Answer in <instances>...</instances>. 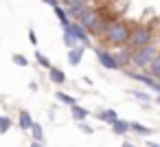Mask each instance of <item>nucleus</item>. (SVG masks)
I'll list each match as a JSON object with an SVG mask.
<instances>
[{"label": "nucleus", "mask_w": 160, "mask_h": 147, "mask_svg": "<svg viewBox=\"0 0 160 147\" xmlns=\"http://www.w3.org/2000/svg\"><path fill=\"white\" fill-rule=\"evenodd\" d=\"M151 38H153L151 27H145V24L134 27V29H129V38H127V44H125V46H127L129 51H138V48L151 44Z\"/></svg>", "instance_id": "2"}, {"label": "nucleus", "mask_w": 160, "mask_h": 147, "mask_svg": "<svg viewBox=\"0 0 160 147\" xmlns=\"http://www.w3.org/2000/svg\"><path fill=\"white\" fill-rule=\"evenodd\" d=\"M97 59L101 62L103 68L118 70V64H116V59H114V53H110V51H105V48H99V51H97Z\"/></svg>", "instance_id": "7"}, {"label": "nucleus", "mask_w": 160, "mask_h": 147, "mask_svg": "<svg viewBox=\"0 0 160 147\" xmlns=\"http://www.w3.org/2000/svg\"><path fill=\"white\" fill-rule=\"evenodd\" d=\"M153 101H156V103H158V105H160V92H158V97H156V99H153Z\"/></svg>", "instance_id": "30"}, {"label": "nucleus", "mask_w": 160, "mask_h": 147, "mask_svg": "<svg viewBox=\"0 0 160 147\" xmlns=\"http://www.w3.org/2000/svg\"><path fill=\"white\" fill-rule=\"evenodd\" d=\"M55 97H57V101H62V103H66V105H75V103H77V99L70 97V94H66V92H57Z\"/></svg>", "instance_id": "19"}, {"label": "nucleus", "mask_w": 160, "mask_h": 147, "mask_svg": "<svg viewBox=\"0 0 160 147\" xmlns=\"http://www.w3.org/2000/svg\"><path fill=\"white\" fill-rule=\"evenodd\" d=\"M62 3L66 5V9H70L75 5H88V0H62Z\"/></svg>", "instance_id": "23"}, {"label": "nucleus", "mask_w": 160, "mask_h": 147, "mask_svg": "<svg viewBox=\"0 0 160 147\" xmlns=\"http://www.w3.org/2000/svg\"><path fill=\"white\" fill-rule=\"evenodd\" d=\"M79 127H81V132H86V134H92L94 129L90 127V125H86V123H79Z\"/></svg>", "instance_id": "27"}, {"label": "nucleus", "mask_w": 160, "mask_h": 147, "mask_svg": "<svg viewBox=\"0 0 160 147\" xmlns=\"http://www.w3.org/2000/svg\"><path fill=\"white\" fill-rule=\"evenodd\" d=\"M103 35H105V40H108L112 46L123 48V46L127 44V38H129V27H127L125 22H110Z\"/></svg>", "instance_id": "1"}, {"label": "nucleus", "mask_w": 160, "mask_h": 147, "mask_svg": "<svg viewBox=\"0 0 160 147\" xmlns=\"http://www.w3.org/2000/svg\"><path fill=\"white\" fill-rule=\"evenodd\" d=\"M29 40H31V44H38V38H35V31H29Z\"/></svg>", "instance_id": "28"}, {"label": "nucleus", "mask_w": 160, "mask_h": 147, "mask_svg": "<svg viewBox=\"0 0 160 147\" xmlns=\"http://www.w3.org/2000/svg\"><path fill=\"white\" fill-rule=\"evenodd\" d=\"M42 3H44V5H48V7H53V9H55V7H59V0H42Z\"/></svg>", "instance_id": "26"}, {"label": "nucleus", "mask_w": 160, "mask_h": 147, "mask_svg": "<svg viewBox=\"0 0 160 147\" xmlns=\"http://www.w3.org/2000/svg\"><path fill=\"white\" fill-rule=\"evenodd\" d=\"M127 77L129 79H134V81H140L142 86H147L149 90H153V92H160V81L158 79H153L151 75H145L142 70H138V73H127Z\"/></svg>", "instance_id": "6"}, {"label": "nucleus", "mask_w": 160, "mask_h": 147, "mask_svg": "<svg viewBox=\"0 0 160 147\" xmlns=\"http://www.w3.org/2000/svg\"><path fill=\"white\" fill-rule=\"evenodd\" d=\"M13 62H16L18 66H27V64H29V62H27V57H24V55H18V53L13 55Z\"/></svg>", "instance_id": "24"}, {"label": "nucleus", "mask_w": 160, "mask_h": 147, "mask_svg": "<svg viewBox=\"0 0 160 147\" xmlns=\"http://www.w3.org/2000/svg\"><path fill=\"white\" fill-rule=\"evenodd\" d=\"M11 129V119L9 116H0V134H5Z\"/></svg>", "instance_id": "20"}, {"label": "nucleus", "mask_w": 160, "mask_h": 147, "mask_svg": "<svg viewBox=\"0 0 160 147\" xmlns=\"http://www.w3.org/2000/svg\"><path fill=\"white\" fill-rule=\"evenodd\" d=\"M99 20H101V16H99V13L92 9V7H88V9H86V11H83V13H81L77 20H75V22H79V24H81V27H83V29L90 33V31L97 27V22H99Z\"/></svg>", "instance_id": "4"}, {"label": "nucleus", "mask_w": 160, "mask_h": 147, "mask_svg": "<svg viewBox=\"0 0 160 147\" xmlns=\"http://www.w3.org/2000/svg\"><path fill=\"white\" fill-rule=\"evenodd\" d=\"M31 134H33V140L42 143V138H44V132H42V125H40V123H33V125H31Z\"/></svg>", "instance_id": "18"}, {"label": "nucleus", "mask_w": 160, "mask_h": 147, "mask_svg": "<svg viewBox=\"0 0 160 147\" xmlns=\"http://www.w3.org/2000/svg\"><path fill=\"white\" fill-rule=\"evenodd\" d=\"M97 116H99V121H103V123H110V125H112L114 121H118V114H116L114 110H103V112H99Z\"/></svg>", "instance_id": "13"}, {"label": "nucleus", "mask_w": 160, "mask_h": 147, "mask_svg": "<svg viewBox=\"0 0 160 147\" xmlns=\"http://www.w3.org/2000/svg\"><path fill=\"white\" fill-rule=\"evenodd\" d=\"M149 147H160V145H149Z\"/></svg>", "instance_id": "32"}, {"label": "nucleus", "mask_w": 160, "mask_h": 147, "mask_svg": "<svg viewBox=\"0 0 160 147\" xmlns=\"http://www.w3.org/2000/svg\"><path fill=\"white\" fill-rule=\"evenodd\" d=\"M53 11H55V16H57V20H59V24H62V27H68V22H70V20H68V13H66V9H62V7H55Z\"/></svg>", "instance_id": "17"}, {"label": "nucleus", "mask_w": 160, "mask_h": 147, "mask_svg": "<svg viewBox=\"0 0 160 147\" xmlns=\"http://www.w3.org/2000/svg\"><path fill=\"white\" fill-rule=\"evenodd\" d=\"M64 44H66L68 48H75V46H79V42H77V40H75L70 33H66V31H64Z\"/></svg>", "instance_id": "22"}, {"label": "nucleus", "mask_w": 160, "mask_h": 147, "mask_svg": "<svg viewBox=\"0 0 160 147\" xmlns=\"http://www.w3.org/2000/svg\"><path fill=\"white\" fill-rule=\"evenodd\" d=\"M64 31H66V33H70V35H72V38H75L79 44H81V46L90 42V35H88V31H86V29H83L79 22H68V27H64Z\"/></svg>", "instance_id": "5"}, {"label": "nucleus", "mask_w": 160, "mask_h": 147, "mask_svg": "<svg viewBox=\"0 0 160 147\" xmlns=\"http://www.w3.org/2000/svg\"><path fill=\"white\" fill-rule=\"evenodd\" d=\"M129 129L136 132V134H140V136H149V134H151V127H147V125H142V123H136V121L129 123Z\"/></svg>", "instance_id": "14"}, {"label": "nucleus", "mask_w": 160, "mask_h": 147, "mask_svg": "<svg viewBox=\"0 0 160 147\" xmlns=\"http://www.w3.org/2000/svg\"><path fill=\"white\" fill-rule=\"evenodd\" d=\"M31 147H44V145H42V143H38V140H33V143H31Z\"/></svg>", "instance_id": "29"}, {"label": "nucleus", "mask_w": 160, "mask_h": 147, "mask_svg": "<svg viewBox=\"0 0 160 147\" xmlns=\"http://www.w3.org/2000/svg\"><path fill=\"white\" fill-rule=\"evenodd\" d=\"M110 127H112V132H114V134H118V136H123V134H127V132H129V123H127V121H123V119L114 121Z\"/></svg>", "instance_id": "11"}, {"label": "nucleus", "mask_w": 160, "mask_h": 147, "mask_svg": "<svg viewBox=\"0 0 160 147\" xmlns=\"http://www.w3.org/2000/svg\"><path fill=\"white\" fill-rule=\"evenodd\" d=\"M48 73H51V81H55V84H64V81H66L64 70H59V68L51 66V68H48Z\"/></svg>", "instance_id": "15"}, {"label": "nucleus", "mask_w": 160, "mask_h": 147, "mask_svg": "<svg viewBox=\"0 0 160 147\" xmlns=\"http://www.w3.org/2000/svg\"><path fill=\"white\" fill-rule=\"evenodd\" d=\"M134 97H136V99H140V101H149V99H151L147 92H134Z\"/></svg>", "instance_id": "25"}, {"label": "nucleus", "mask_w": 160, "mask_h": 147, "mask_svg": "<svg viewBox=\"0 0 160 147\" xmlns=\"http://www.w3.org/2000/svg\"><path fill=\"white\" fill-rule=\"evenodd\" d=\"M70 112H72V119L77 121V123H83L88 116H90V112L86 110V108H81L79 103H75V105H70Z\"/></svg>", "instance_id": "9"}, {"label": "nucleus", "mask_w": 160, "mask_h": 147, "mask_svg": "<svg viewBox=\"0 0 160 147\" xmlns=\"http://www.w3.org/2000/svg\"><path fill=\"white\" fill-rule=\"evenodd\" d=\"M18 123H20V127H22V129H31V125H33L35 121H33V116H31L29 112H20Z\"/></svg>", "instance_id": "16"}, {"label": "nucleus", "mask_w": 160, "mask_h": 147, "mask_svg": "<svg viewBox=\"0 0 160 147\" xmlns=\"http://www.w3.org/2000/svg\"><path fill=\"white\" fill-rule=\"evenodd\" d=\"M123 147H134V145L132 143H123Z\"/></svg>", "instance_id": "31"}, {"label": "nucleus", "mask_w": 160, "mask_h": 147, "mask_svg": "<svg viewBox=\"0 0 160 147\" xmlns=\"http://www.w3.org/2000/svg\"><path fill=\"white\" fill-rule=\"evenodd\" d=\"M81 57H83V46H81V44L68 51V62H70L72 66H77V64H81Z\"/></svg>", "instance_id": "10"}, {"label": "nucleus", "mask_w": 160, "mask_h": 147, "mask_svg": "<svg viewBox=\"0 0 160 147\" xmlns=\"http://www.w3.org/2000/svg\"><path fill=\"white\" fill-rule=\"evenodd\" d=\"M158 55V48L153 46V44H147V46H142V48H138V51H132V66L136 68V70H145L147 66H149V62L153 59Z\"/></svg>", "instance_id": "3"}, {"label": "nucleus", "mask_w": 160, "mask_h": 147, "mask_svg": "<svg viewBox=\"0 0 160 147\" xmlns=\"http://www.w3.org/2000/svg\"><path fill=\"white\" fill-rule=\"evenodd\" d=\"M147 68H149V75H151L153 79H158V81H160V53L149 62V66H147Z\"/></svg>", "instance_id": "12"}, {"label": "nucleus", "mask_w": 160, "mask_h": 147, "mask_svg": "<svg viewBox=\"0 0 160 147\" xmlns=\"http://www.w3.org/2000/svg\"><path fill=\"white\" fill-rule=\"evenodd\" d=\"M35 59H38V64H40V66H44V68H51V66H53V64L48 62V57H46L44 53H40V51L35 53Z\"/></svg>", "instance_id": "21"}, {"label": "nucleus", "mask_w": 160, "mask_h": 147, "mask_svg": "<svg viewBox=\"0 0 160 147\" xmlns=\"http://www.w3.org/2000/svg\"><path fill=\"white\" fill-rule=\"evenodd\" d=\"M114 59H116L118 68H123V66H127L132 62V51L127 46H123V48H118V53H114Z\"/></svg>", "instance_id": "8"}]
</instances>
